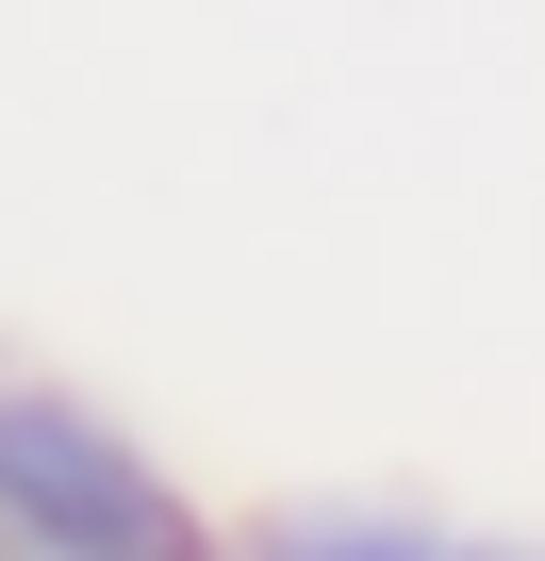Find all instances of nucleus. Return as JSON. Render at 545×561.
<instances>
[{"mask_svg": "<svg viewBox=\"0 0 545 561\" xmlns=\"http://www.w3.org/2000/svg\"><path fill=\"white\" fill-rule=\"evenodd\" d=\"M0 561H231L198 495L67 380H0Z\"/></svg>", "mask_w": 545, "mask_h": 561, "instance_id": "1", "label": "nucleus"}, {"mask_svg": "<svg viewBox=\"0 0 545 561\" xmlns=\"http://www.w3.org/2000/svg\"><path fill=\"white\" fill-rule=\"evenodd\" d=\"M231 561H545V545H496V528H446L413 495H282V512H248Z\"/></svg>", "mask_w": 545, "mask_h": 561, "instance_id": "2", "label": "nucleus"}]
</instances>
